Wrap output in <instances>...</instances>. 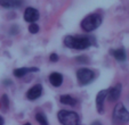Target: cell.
<instances>
[{
    "label": "cell",
    "instance_id": "6da1fadb",
    "mask_svg": "<svg viewBox=\"0 0 129 125\" xmlns=\"http://www.w3.org/2000/svg\"><path fill=\"white\" fill-rule=\"evenodd\" d=\"M64 46L74 50H86L95 44V38L89 35H68L64 38Z\"/></svg>",
    "mask_w": 129,
    "mask_h": 125
},
{
    "label": "cell",
    "instance_id": "7a4b0ae2",
    "mask_svg": "<svg viewBox=\"0 0 129 125\" xmlns=\"http://www.w3.org/2000/svg\"><path fill=\"white\" fill-rule=\"evenodd\" d=\"M102 22H103L102 16L100 14H97V13H94V14L87 15L81 21L80 26L85 32H93L101 26Z\"/></svg>",
    "mask_w": 129,
    "mask_h": 125
},
{
    "label": "cell",
    "instance_id": "3957f363",
    "mask_svg": "<svg viewBox=\"0 0 129 125\" xmlns=\"http://www.w3.org/2000/svg\"><path fill=\"white\" fill-rule=\"evenodd\" d=\"M112 120L114 125H124L129 122V111L123 103L118 102L112 113Z\"/></svg>",
    "mask_w": 129,
    "mask_h": 125
},
{
    "label": "cell",
    "instance_id": "277c9868",
    "mask_svg": "<svg viewBox=\"0 0 129 125\" xmlns=\"http://www.w3.org/2000/svg\"><path fill=\"white\" fill-rule=\"evenodd\" d=\"M57 118L62 125H82L79 115L72 110H59L57 114Z\"/></svg>",
    "mask_w": 129,
    "mask_h": 125
},
{
    "label": "cell",
    "instance_id": "5b68a950",
    "mask_svg": "<svg viewBox=\"0 0 129 125\" xmlns=\"http://www.w3.org/2000/svg\"><path fill=\"white\" fill-rule=\"evenodd\" d=\"M95 72L93 70H89V68L82 67L77 71V80L81 85H87L91 83L95 80Z\"/></svg>",
    "mask_w": 129,
    "mask_h": 125
},
{
    "label": "cell",
    "instance_id": "8992f818",
    "mask_svg": "<svg viewBox=\"0 0 129 125\" xmlns=\"http://www.w3.org/2000/svg\"><path fill=\"white\" fill-rule=\"evenodd\" d=\"M121 90H122V87L120 83L115 84L114 87L110 88L107 89V94H106V98L109 99L110 101H112V102H115V101L119 100L120 96H121Z\"/></svg>",
    "mask_w": 129,
    "mask_h": 125
},
{
    "label": "cell",
    "instance_id": "52a82bcc",
    "mask_svg": "<svg viewBox=\"0 0 129 125\" xmlns=\"http://www.w3.org/2000/svg\"><path fill=\"white\" fill-rule=\"evenodd\" d=\"M39 12L33 7H27L24 12V21L27 23H36L39 19Z\"/></svg>",
    "mask_w": 129,
    "mask_h": 125
},
{
    "label": "cell",
    "instance_id": "ba28073f",
    "mask_svg": "<svg viewBox=\"0 0 129 125\" xmlns=\"http://www.w3.org/2000/svg\"><path fill=\"white\" fill-rule=\"evenodd\" d=\"M42 96V87L41 84H36L27 90L26 92V98L29 100H37L38 98Z\"/></svg>",
    "mask_w": 129,
    "mask_h": 125
},
{
    "label": "cell",
    "instance_id": "9c48e42d",
    "mask_svg": "<svg viewBox=\"0 0 129 125\" xmlns=\"http://www.w3.org/2000/svg\"><path fill=\"white\" fill-rule=\"evenodd\" d=\"M106 94H107V90H102L96 96V109H97V111L100 114L104 113V101L106 99Z\"/></svg>",
    "mask_w": 129,
    "mask_h": 125
},
{
    "label": "cell",
    "instance_id": "30bf717a",
    "mask_svg": "<svg viewBox=\"0 0 129 125\" xmlns=\"http://www.w3.org/2000/svg\"><path fill=\"white\" fill-rule=\"evenodd\" d=\"M24 4L23 0H0V6L6 9H17Z\"/></svg>",
    "mask_w": 129,
    "mask_h": 125
},
{
    "label": "cell",
    "instance_id": "8fae6325",
    "mask_svg": "<svg viewBox=\"0 0 129 125\" xmlns=\"http://www.w3.org/2000/svg\"><path fill=\"white\" fill-rule=\"evenodd\" d=\"M36 72H39V70L37 67H20V68H16L14 70V75L16 77H24L25 75L30 74V73H36Z\"/></svg>",
    "mask_w": 129,
    "mask_h": 125
},
{
    "label": "cell",
    "instance_id": "7c38bea8",
    "mask_svg": "<svg viewBox=\"0 0 129 125\" xmlns=\"http://www.w3.org/2000/svg\"><path fill=\"white\" fill-rule=\"evenodd\" d=\"M110 53L113 56L115 60L118 61L122 62L127 59V53H126V50L123 48H118V49H111L110 50Z\"/></svg>",
    "mask_w": 129,
    "mask_h": 125
},
{
    "label": "cell",
    "instance_id": "4fadbf2b",
    "mask_svg": "<svg viewBox=\"0 0 129 125\" xmlns=\"http://www.w3.org/2000/svg\"><path fill=\"white\" fill-rule=\"evenodd\" d=\"M49 82L55 88H59L63 83V75L58 72H54L49 75Z\"/></svg>",
    "mask_w": 129,
    "mask_h": 125
},
{
    "label": "cell",
    "instance_id": "5bb4252c",
    "mask_svg": "<svg viewBox=\"0 0 129 125\" xmlns=\"http://www.w3.org/2000/svg\"><path fill=\"white\" fill-rule=\"evenodd\" d=\"M59 101H61V103H63V105L76 106L77 102H78V99L70 96V94H63V96H61V98H59Z\"/></svg>",
    "mask_w": 129,
    "mask_h": 125
},
{
    "label": "cell",
    "instance_id": "9a60e30c",
    "mask_svg": "<svg viewBox=\"0 0 129 125\" xmlns=\"http://www.w3.org/2000/svg\"><path fill=\"white\" fill-rule=\"evenodd\" d=\"M36 119L40 125H48V119L42 111H38L36 114Z\"/></svg>",
    "mask_w": 129,
    "mask_h": 125
},
{
    "label": "cell",
    "instance_id": "2e32d148",
    "mask_svg": "<svg viewBox=\"0 0 129 125\" xmlns=\"http://www.w3.org/2000/svg\"><path fill=\"white\" fill-rule=\"evenodd\" d=\"M0 103H1V107L4 109H8V107H9V99H8V97L6 94H4L0 98Z\"/></svg>",
    "mask_w": 129,
    "mask_h": 125
},
{
    "label": "cell",
    "instance_id": "e0dca14e",
    "mask_svg": "<svg viewBox=\"0 0 129 125\" xmlns=\"http://www.w3.org/2000/svg\"><path fill=\"white\" fill-rule=\"evenodd\" d=\"M29 32L32 34H36L39 32V25L36 24V23H32V24H30L29 26Z\"/></svg>",
    "mask_w": 129,
    "mask_h": 125
},
{
    "label": "cell",
    "instance_id": "ac0fdd59",
    "mask_svg": "<svg viewBox=\"0 0 129 125\" xmlns=\"http://www.w3.org/2000/svg\"><path fill=\"white\" fill-rule=\"evenodd\" d=\"M76 60H77L78 62H80V64H85V65L89 62V59H88L87 56H78Z\"/></svg>",
    "mask_w": 129,
    "mask_h": 125
},
{
    "label": "cell",
    "instance_id": "d6986e66",
    "mask_svg": "<svg viewBox=\"0 0 129 125\" xmlns=\"http://www.w3.org/2000/svg\"><path fill=\"white\" fill-rule=\"evenodd\" d=\"M18 32H20V26H17V25H12V26H10L9 34H12V35H16Z\"/></svg>",
    "mask_w": 129,
    "mask_h": 125
},
{
    "label": "cell",
    "instance_id": "ffe728a7",
    "mask_svg": "<svg viewBox=\"0 0 129 125\" xmlns=\"http://www.w3.org/2000/svg\"><path fill=\"white\" fill-rule=\"evenodd\" d=\"M49 60H50L51 62L57 61V60H58V55H57V53H51L50 57H49Z\"/></svg>",
    "mask_w": 129,
    "mask_h": 125
},
{
    "label": "cell",
    "instance_id": "44dd1931",
    "mask_svg": "<svg viewBox=\"0 0 129 125\" xmlns=\"http://www.w3.org/2000/svg\"><path fill=\"white\" fill-rule=\"evenodd\" d=\"M4 84L7 87V85H12L13 84V82L10 81V80H4Z\"/></svg>",
    "mask_w": 129,
    "mask_h": 125
},
{
    "label": "cell",
    "instance_id": "7402d4cb",
    "mask_svg": "<svg viewBox=\"0 0 129 125\" xmlns=\"http://www.w3.org/2000/svg\"><path fill=\"white\" fill-rule=\"evenodd\" d=\"M90 125H103V124L100 122V120H94V122L91 123V124H90Z\"/></svg>",
    "mask_w": 129,
    "mask_h": 125
},
{
    "label": "cell",
    "instance_id": "603a6c76",
    "mask_svg": "<svg viewBox=\"0 0 129 125\" xmlns=\"http://www.w3.org/2000/svg\"><path fill=\"white\" fill-rule=\"evenodd\" d=\"M5 124V119H4V117L1 115H0V125H4Z\"/></svg>",
    "mask_w": 129,
    "mask_h": 125
},
{
    "label": "cell",
    "instance_id": "cb8c5ba5",
    "mask_svg": "<svg viewBox=\"0 0 129 125\" xmlns=\"http://www.w3.org/2000/svg\"><path fill=\"white\" fill-rule=\"evenodd\" d=\"M24 125H31V124H30V123H25Z\"/></svg>",
    "mask_w": 129,
    "mask_h": 125
}]
</instances>
